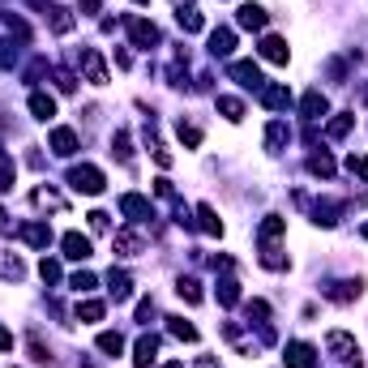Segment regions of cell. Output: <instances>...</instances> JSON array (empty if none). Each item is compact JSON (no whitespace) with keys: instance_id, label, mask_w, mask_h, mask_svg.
I'll list each match as a JSON object with an SVG mask.
<instances>
[{"instance_id":"1","label":"cell","mask_w":368,"mask_h":368,"mask_svg":"<svg viewBox=\"0 0 368 368\" xmlns=\"http://www.w3.org/2000/svg\"><path fill=\"white\" fill-rule=\"evenodd\" d=\"M326 351H330L334 360L351 364V368H360V364H364V360H360V343H355L347 330H330V334H326Z\"/></svg>"},{"instance_id":"2","label":"cell","mask_w":368,"mask_h":368,"mask_svg":"<svg viewBox=\"0 0 368 368\" xmlns=\"http://www.w3.org/2000/svg\"><path fill=\"white\" fill-rule=\"evenodd\" d=\"M69 184H73L77 193H86V197H99V193H103V172L90 167V163H77V167L69 172Z\"/></svg>"},{"instance_id":"3","label":"cell","mask_w":368,"mask_h":368,"mask_svg":"<svg viewBox=\"0 0 368 368\" xmlns=\"http://www.w3.org/2000/svg\"><path fill=\"white\" fill-rule=\"evenodd\" d=\"M287 368H317V347L312 343H287Z\"/></svg>"},{"instance_id":"4","label":"cell","mask_w":368,"mask_h":368,"mask_svg":"<svg viewBox=\"0 0 368 368\" xmlns=\"http://www.w3.org/2000/svg\"><path fill=\"white\" fill-rule=\"evenodd\" d=\"M77 65L86 69V77H90L94 86H108V69H103V61H99L94 47H82V51H77Z\"/></svg>"},{"instance_id":"5","label":"cell","mask_w":368,"mask_h":368,"mask_svg":"<svg viewBox=\"0 0 368 368\" xmlns=\"http://www.w3.org/2000/svg\"><path fill=\"white\" fill-rule=\"evenodd\" d=\"M231 77H236L240 86H248V90H261V86H266V77H261V69H257L253 61H231Z\"/></svg>"},{"instance_id":"6","label":"cell","mask_w":368,"mask_h":368,"mask_svg":"<svg viewBox=\"0 0 368 368\" xmlns=\"http://www.w3.org/2000/svg\"><path fill=\"white\" fill-rule=\"evenodd\" d=\"M120 210H125V215H129L133 223H141V219H154V205H150L141 193H125V197H120Z\"/></svg>"},{"instance_id":"7","label":"cell","mask_w":368,"mask_h":368,"mask_svg":"<svg viewBox=\"0 0 368 368\" xmlns=\"http://www.w3.org/2000/svg\"><path fill=\"white\" fill-rule=\"evenodd\" d=\"M129 34H133L137 47H154V43H159V26L146 22V18H133V22H129Z\"/></svg>"},{"instance_id":"8","label":"cell","mask_w":368,"mask_h":368,"mask_svg":"<svg viewBox=\"0 0 368 368\" xmlns=\"http://www.w3.org/2000/svg\"><path fill=\"white\" fill-rule=\"evenodd\" d=\"M300 112H304V120H322V116L330 112V103H326L322 90H308V94L300 99Z\"/></svg>"},{"instance_id":"9","label":"cell","mask_w":368,"mask_h":368,"mask_svg":"<svg viewBox=\"0 0 368 368\" xmlns=\"http://www.w3.org/2000/svg\"><path fill=\"white\" fill-rule=\"evenodd\" d=\"M287 56H291V51H287V43H283L279 34H266V39H261V61H270V65H287Z\"/></svg>"},{"instance_id":"10","label":"cell","mask_w":368,"mask_h":368,"mask_svg":"<svg viewBox=\"0 0 368 368\" xmlns=\"http://www.w3.org/2000/svg\"><path fill=\"white\" fill-rule=\"evenodd\" d=\"M261 103L274 108V112H287L291 108V90L287 86H261Z\"/></svg>"},{"instance_id":"11","label":"cell","mask_w":368,"mask_h":368,"mask_svg":"<svg viewBox=\"0 0 368 368\" xmlns=\"http://www.w3.org/2000/svg\"><path fill=\"white\" fill-rule=\"evenodd\" d=\"M154 355H159V338H154V334H141L137 347H133V364H137V368H150Z\"/></svg>"},{"instance_id":"12","label":"cell","mask_w":368,"mask_h":368,"mask_svg":"<svg viewBox=\"0 0 368 368\" xmlns=\"http://www.w3.org/2000/svg\"><path fill=\"white\" fill-rule=\"evenodd\" d=\"M51 150H56L61 159L77 154V133H73V129H51Z\"/></svg>"},{"instance_id":"13","label":"cell","mask_w":368,"mask_h":368,"mask_svg":"<svg viewBox=\"0 0 368 368\" xmlns=\"http://www.w3.org/2000/svg\"><path fill=\"white\" fill-rule=\"evenodd\" d=\"M108 291H112L116 304H125V300L133 296V279H129L125 270H112V274H108Z\"/></svg>"},{"instance_id":"14","label":"cell","mask_w":368,"mask_h":368,"mask_svg":"<svg viewBox=\"0 0 368 368\" xmlns=\"http://www.w3.org/2000/svg\"><path fill=\"white\" fill-rule=\"evenodd\" d=\"M236 22H240L244 30H266V9H261V5H240Z\"/></svg>"},{"instance_id":"15","label":"cell","mask_w":368,"mask_h":368,"mask_svg":"<svg viewBox=\"0 0 368 368\" xmlns=\"http://www.w3.org/2000/svg\"><path fill=\"white\" fill-rule=\"evenodd\" d=\"M30 116H34V120H51V116H56V99L43 94V90H34V94H30Z\"/></svg>"},{"instance_id":"16","label":"cell","mask_w":368,"mask_h":368,"mask_svg":"<svg viewBox=\"0 0 368 368\" xmlns=\"http://www.w3.org/2000/svg\"><path fill=\"white\" fill-rule=\"evenodd\" d=\"M210 51H215V56H231V51H236V30L219 26L215 34H210Z\"/></svg>"},{"instance_id":"17","label":"cell","mask_w":368,"mask_h":368,"mask_svg":"<svg viewBox=\"0 0 368 368\" xmlns=\"http://www.w3.org/2000/svg\"><path fill=\"white\" fill-rule=\"evenodd\" d=\"M0 279H9V283H22L26 279V266H22L13 253H5V248H0Z\"/></svg>"},{"instance_id":"18","label":"cell","mask_w":368,"mask_h":368,"mask_svg":"<svg viewBox=\"0 0 368 368\" xmlns=\"http://www.w3.org/2000/svg\"><path fill=\"white\" fill-rule=\"evenodd\" d=\"M287 231V219L279 215H266V223H261V248H274V240Z\"/></svg>"},{"instance_id":"19","label":"cell","mask_w":368,"mask_h":368,"mask_svg":"<svg viewBox=\"0 0 368 368\" xmlns=\"http://www.w3.org/2000/svg\"><path fill=\"white\" fill-rule=\"evenodd\" d=\"M61 244H65V257H73V261H86V257H90V240H86L82 231H69Z\"/></svg>"},{"instance_id":"20","label":"cell","mask_w":368,"mask_h":368,"mask_svg":"<svg viewBox=\"0 0 368 368\" xmlns=\"http://www.w3.org/2000/svg\"><path fill=\"white\" fill-rule=\"evenodd\" d=\"M99 351L116 360V355H125V338H120L116 330H103V334H99Z\"/></svg>"},{"instance_id":"21","label":"cell","mask_w":368,"mask_h":368,"mask_svg":"<svg viewBox=\"0 0 368 368\" xmlns=\"http://www.w3.org/2000/svg\"><path fill=\"white\" fill-rule=\"evenodd\" d=\"M312 223L334 227V223H338V205H334V201H317V205H312Z\"/></svg>"},{"instance_id":"22","label":"cell","mask_w":368,"mask_h":368,"mask_svg":"<svg viewBox=\"0 0 368 368\" xmlns=\"http://www.w3.org/2000/svg\"><path fill=\"white\" fill-rule=\"evenodd\" d=\"M351 125H355V116H351V112H338V116L326 125V137H334V141H338V137H347V133H351Z\"/></svg>"},{"instance_id":"23","label":"cell","mask_w":368,"mask_h":368,"mask_svg":"<svg viewBox=\"0 0 368 368\" xmlns=\"http://www.w3.org/2000/svg\"><path fill=\"white\" fill-rule=\"evenodd\" d=\"M287 137H291V133H287V125H283V120H274V125L266 129V150H270V154H279Z\"/></svg>"},{"instance_id":"24","label":"cell","mask_w":368,"mask_h":368,"mask_svg":"<svg viewBox=\"0 0 368 368\" xmlns=\"http://www.w3.org/2000/svg\"><path fill=\"white\" fill-rule=\"evenodd\" d=\"M112 244H116V253H125V257H137V253H141V236H137V231H120Z\"/></svg>"},{"instance_id":"25","label":"cell","mask_w":368,"mask_h":368,"mask_svg":"<svg viewBox=\"0 0 368 368\" xmlns=\"http://www.w3.org/2000/svg\"><path fill=\"white\" fill-rule=\"evenodd\" d=\"M219 304L223 308H231V304H240V283L227 274V279H219Z\"/></svg>"},{"instance_id":"26","label":"cell","mask_w":368,"mask_h":368,"mask_svg":"<svg viewBox=\"0 0 368 368\" xmlns=\"http://www.w3.org/2000/svg\"><path fill=\"white\" fill-rule=\"evenodd\" d=\"M360 287H364L360 279H355V283H334V287H326V296H330V300H338V304H347V300H355V296H360Z\"/></svg>"},{"instance_id":"27","label":"cell","mask_w":368,"mask_h":368,"mask_svg":"<svg viewBox=\"0 0 368 368\" xmlns=\"http://www.w3.org/2000/svg\"><path fill=\"white\" fill-rule=\"evenodd\" d=\"M197 219H201V231L223 236V223H219V215H215V205H197Z\"/></svg>"},{"instance_id":"28","label":"cell","mask_w":368,"mask_h":368,"mask_svg":"<svg viewBox=\"0 0 368 368\" xmlns=\"http://www.w3.org/2000/svg\"><path fill=\"white\" fill-rule=\"evenodd\" d=\"M30 205H47V210H65V197L51 193V189H34L30 193Z\"/></svg>"},{"instance_id":"29","label":"cell","mask_w":368,"mask_h":368,"mask_svg":"<svg viewBox=\"0 0 368 368\" xmlns=\"http://www.w3.org/2000/svg\"><path fill=\"white\" fill-rule=\"evenodd\" d=\"M308 172H312V176H322V180H330V176H334V159H330L326 150H322V154H312V159H308Z\"/></svg>"},{"instance_id":"30","label":"cell","mask_w":368,"mask_h":368,"mask_svg":"<svg viewBox=\"0 0 368 368\" xmlns=\"http://www.w3.org/2000/svg\"><path fill=\"white\" fill-rule=\"evenodd\" d=\"M103 312H108L103 300H82L77 304V322H103Z\"/></svg>"},{"instance_id":"31","label":"cell","mask_w":368,"mask_h":368,"mask_svg":"<svg viewBox=\"0 0 368 368\" xmlns=\"http://www.w3.org/2000/svg\"><path fill=\"white\" fill-rule=\"evenodd\" d=\"M22 236H26L34 248H47V244H51V227H43V223H30V227H22Z\"/></svg>"},{"instance_id":"32","label":"cell","mask_w":368,"mask_h":368,"mask_svg":"<svg viewBox=\"0 0 368 368\" xmlns=\"http://www.w3.org/2000/svg\"><path fill=\"white\" fill-rule=\"evenodd\" d=\"M219 112H223L227 120H244V103L231 99V94H219Z\"/></svg>"},{"instance_id":"33","label":"cell","mask_w":368,"mask_h":368,"mask_svg":"<svg viewBox=\"0 0 368 368\" xmlns=\"http://www.w3.org/2000/svg\"><path fill=\"white\" fill-rule=\"evenodd\" d=\"M167 330H172L176 338H184V343H197V326H189L184 317H167Z\"/></svg>"},{"instance_id":"34","label":"cell","mask_w":368,"mask_h":368,"mask_svg":"<svg viewBox=\"0 0 368 368\" xmlns=\"http://www.w3.org/2000/svg\"><path fill=\"white\" fill-rule=\"evenodd\" d=\"M176 22H180V30H189V34H197V30H201V13H197V9H180V13H176Z\"/></svg>"},{"instance_id":"35","label":"cell","mask_w":368,"mask_h":368,"mask_svg":"<svg viewBox=\"0 0 368 368\" xmlns=\"http://www.w3.org/2000/svg\"><path fill=\"white\" fill-rule=\"evenodd\" d=\"M112 146H116V154H120V163H129V159H133V141H129V133H125V129H116Z\"/></svg>"},{"instance_id":"36","label":"cell","mask_w":368,"mask_h":368,"mask_svg":"<svg viewBox=\"0 0 368 368\" xmlns=\"http://www.w3.org/2000/svg\"><path fill=\"white\" fill-rule=\"evenodd\" d=\"M176 133H180V141H184L189 150H193V146H201V129H197V125H184V120H180V125H176Z\"/></svg>"},{"instance_id":"37","label":"cell","mask_w":368,"mask_h":368,"mask_svg":"<svg viewBox=\"0 0 368 368\" xmlns=\"http://www.w3.org/2000/svg\"><path fill=\"white\" fill-rule=\"evenodd\" d=\"M176 291H180V300H189V304H201V287H197L193 279H180V283H176Z\"/></svg>"},{"instance_id":"38","label":"cell","mask_w":368,"mask_h":368,"mask_svg":"<svg viewBox=\"0 0 368 368\" xmlns=\"http://www.w3.org/2000/svg\"><path fill=\"white\" fill-rule=\"evenodd\" d=\"M248 317H257V326H270V304L266 300H248Z\"/></svg>"},{"instance_id":"39","label":"cell","mask_w":368,"mask_h":368,"mask_svg":"<svg viewBox=\"0 0 368 368\" xmlns=\"http://www.w3.org/2000/svg\"><path fill=\"white\" fill-rule=\"evenodd\" d=\"M39 274H43V283H61V261L43 257V261H39Z\"/></svg>"},{"instance_id":"40","label":"cell","mask_w":368,"mask_h":368,"mask_svg":"<svg viewBox=\"0 0 368 368\" xmlns=\"http://www.w3.org/2000/svg\"><path fill=\"white\" fill-rule=\"evenodd\" d=\"M347 172L360 176V180H368V154H351V159H347Z\"/></svg>"},{"instance_id":"41","label":"cell","mask_w":368,"mask_h":368,"mask_svg":"<svg viewBox=\"0 0 368 368\" xmlns=\"http://www.w3.org/2000/svg\"><path fill=\"white\" fill-rule=\"evenodd\" d=\"M47 18H51V26H56V30H61V34H65V30H69V26H73V18H69V13H65V9H56V5H51V9H47Z\"/></svg>"},{"instance_id":"42","label":"cell","mask_w":368,"mask_h":368,"mask_svg":"<svg viewBox=\"0 0 368 368\" xmlns=\"http://www.w3.org/2000/svg\"><path fill=\"white\" fill-rule=\"evenodd\" d=\"M94 283H99V279H94L90 270H77V274H73V291H94Z\"/></svg>"},{"instance_id":"43","label":"cell","mask_w":368,"mask_h":368,"mask_svg":"<svg viewBox=\"0 0 368 368\" xmlns=\"http://www.w3.org/2000/svg\"><path fill=\"white\" fill-rule=\"evenodd\" d=\"M51 77H56V86H61L65 94H73V90H77V82H73V73H65V69H56V73H51Z\"/></svg>"},{"instance_id":"44","label":"cell","mask_w":368,"mask_h":368,"mask_svg":"<svg viewBox=\"0 0 368 368\" xmlns=\"http://www.w3.org/2000/svg\"><path fill=\"white\" fill-rule=\"evenodd\" d=\"M86 219H90V227H94V231H108V227H112V223H108V215H103V210H90Z\"/></svg>"},{"instance_id":"45","label":"cell","mask_w":368,"mask_h":368,"mask_svg":"<svg viewBox=\"0 0 368 368\" xmlns=\"http://www.w3.org/2000/svg\"><path fill=\"white\" fill-rule=\"evenodd\" d=\"M0 189H5V193L13 189V167L9 163H0Z\"/></svg>"},{"instance_id":"46","label":"cell","mask_w":368,"mask_h":368,"mask_svg":"<svg viewBox=\"0 0 368 368\" xmlns=\"http://www.w3.org/2000/svg\"><path fill=\"white\" fill-rule=\"evenodd\" d=\"M150 317H154V300H141L137 304V322H150Z\"/></svg>"},{"instance_id":"47","label":"cell","mask_w":368,"mask_h":368,"mask_svg":"<svg viewBox=\"0 0 368 368\" xmlns=\"http://www.w3.org/2000/svg\"><path fill=\"white\" fill-rule=\"evenodd\" d=\"M13 231V219H9V210H0V236H9Z\"/></svg>"},{"instance_id":"48","label":"cell","mask_w":368,"mask_h":368,"mask_svg":"<svg viewBox=\"0 0 368 368\" xmlns=\"http://www.w3.org/2000/svg\"><path fill=\"white\" fill-rule=\"evenodd\" d=\"M0 351H13V334L5 326H0Z\"/></svg>"},{"instance_id":"49","label":"cell","mask_w":368,"mask_h":368,"mask_svg":"<svg viewBox=\"0 0 368 368\" xmlns=\"http://www.w3.org/2000/svg\"><path fill=\"white\" fill-rule=\"evenodd\" d=\"M77 9H86V13H99V0H77Z\"/></svg>"},{"instance_id":"50","label":"cell","mask_w":368,"mask_h":368,"mask_svg":"<svg viewBox=\"0 0 368 368\" xmlns=\"http://www.w3.org/2000/svg\"><path fill=\"white\" fill-rule=\"evenodd\" d=\"M360 236H364V240H368V223H364V227H360Z\"/></svg>"},{"instance_id":"51","label":"cell","mask_w":368,"mask_h":368,"mask_svg":"<svg viewBox=\"0 0 368 368\" xmlns=\"http://www.w3.org/2000/svg\"><path fill=\"white\" fill-rule=\"evenodd\" d=\"M163 368H184V364H163Z\"/></svg>"},{"instance_id":"52","label":"cell","mask_w":368,"mask_h":368,"mask_svg":"<svg viewBox=\"0 0 368 368\" xmlns=\"http://www.w3.org/2000/svg\"><path fill=\"white\" fill-rule=\"evenodd\" d=\"M133 5H150V0H133Z\"/></svg>"}]
</instances>
